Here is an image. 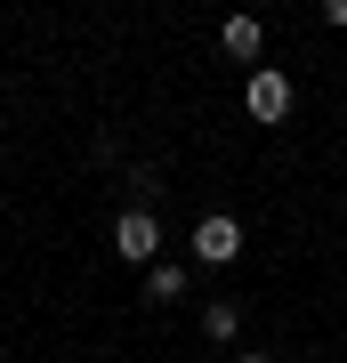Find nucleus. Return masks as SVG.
I'll use <instances>...</instances> for the list:
<instances>
[{"instance_id":"0eeeda50","label":"nucleus","mask_w":347,"mask_h":363,"mask_svg":"<svg viewBox=\"0 0 347 363\" xmlns=\"http://www.w3.org/2000/svg\"><path fill=\"white\" fill-rule=\"evenodd\" d=\"M323 25H339V33H347V0H323Z\"/></svg>"},{"instance_id":"6e6552de","label":"nucleus","mask_w":347,"mask_h":363,"mask_svg":"<svg viewBox=\"0 0 347 363\" xmlns=\"http://www.w3.org/2000/svg\"><path fill=\"white\" fill-rule=\"evenodd\" d=\"M234 363H275V355H234Z\"/></svg>"},{"instance_id":"423d86ee","label":"nucleus","mask_w":347,"mask_h":363,"mask_svg":"<svg viewBox=\"0 0 347 363\" xmlns=\"http://www.w3.org/2000/svg\"><path fill=\"white\" fill-rule=\"evenodd\" d=\"M202 331H210V339L226 347V339L243 331V307H226V298H210V307H202Z\"/></svg>"},{"instance_id":"20e7f679","label":"nucleus","mask_w":347,"mask_h":363,"mask_svg":"<svg viewBox=\"0 0 347 363\" xmlns=\"http://www.w3.org/2000/svg\"><path fill=\"white\" fill-rule=\"evenodd\" d=\"M219 49L234 57V65H250V73H258V49H267V25H258V16H226V25H219Z\"/></svg>"},{"instance_id":"7ed1b4c3","label":"nucleus","mask_w":347,"mask_h":363,"mask_svg":"<svg viewBox=\"0 0 347 363\" xmlns=\"http://www.w3.org/2000/svg\"><path fill=\"white\" fill-rule=\"evenodd\" d=\"M291 97H299V89H291V73H283V65H258V73H250V89H243L250 121H283V113H291Z\"/></svg>"},{"instance_id":"39448f33","label":"nucleus","mask_w":347,"mask_h":363,"mask_svg":"<svg viewBox=\"0 0 347 363\" xmlns=\"http://www.w3.org/2000/svg\"><path fill=\"white\" fill-rule=\"evenodd\" d=\"M186 298V267H145V307H170Z\"/></svg>"},{"instance_id":"f257e3e1","label":"nucleus","mask_w":347,"mask_h":363,"mask_svg":"<svg viewBox=\"0 0 347 363\" xmlns=\"http://www.w3.org/2000/svg\"><path fill=\"white\" fill-rule=\"evenodd\" d=\"M194 259H202V267H234V259H243V218H226V210L194 218Z\"/></svg>"},{"instance_id":"f03ea898","label":"nucleus","mask_w":347,"mask_h":363,"mask_svg":"<svg viewBox=\"0 0 347 363\" xmlns=\"http://www.w3.org/2000/svg\"><path fill=\"white\" fill-rule=\"evenodd\" d=\"M114 250L138 259V267H154L162 259V218H154V210H121V218H114Z\"/></svg>"}]
</instances>
